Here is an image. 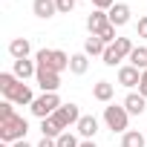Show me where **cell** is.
<instances>
[{"label": "cell", "instance_id": "obj_11", "mask_svg": "<svg viewBox=\"0 0 147 147\" xmlns=\"http://www.w3.org/2000/svg\"><path fill=\"white\" fill-rule=\"evenodd\" d=\"M124 110H127L130 115H141V113L147 110V98H144L141 92H130V95L124 98Z\"/></svg>", "mask_w": 147, "mask_h": 147}, {"label": "cell", "instance_id": "obj_20", "mask_svg": "<svg viewBox=\"0 0 147 147\" xmlns=\"http://www.w3.org/2000/svg\"><path fill=\"white\" fill-rule=\"evenodd\" d=\"M144 141H147V136H141L138 130H127L121 136V147H144Z\"/></svg>", "mask_w": 147, "mask_h": 147}, {"label": "cell", "instance_id": "obj_4", "mask_svg": "<svg viewBox=\"0 0 147 147\" xmlns=\"http://www.w3.org/2000/svg\"><path fill=\"white\" fill-rule=\"evenodd\" d=\"M58 107H61L58 92H43L40 98H35V104H32V115H38V118L43 121V118H52Z\"/></svg>", "mask_w": 147, "mask_h": 147}, {"label": "cell", "instance_id": "obj_10", "mask_svg": "<svg viewBox=\"0 0 147 147\" xmlns=\"http://www.w3.org/2000/svg\"><path fill=\"white\" fill-rule=\"evenodd\" d=\"M118 84H121V87H138V84H141V72H138L133 63L121 66V69H118Z\"/></svg>", "mask_w": 147, "mask_h": 147}, {"label": "cell", "instance_id": "obj_24", "mask_svg": "<svg viewBox=\"0 0 147 147\" xmlns=\"http://www.w3.org/2000/svg\"><path fill=\"white\" fill-rule=\"evenodd\" d=\"M55 141H58V147H81V141H78L75 136H72L69 130H66V133H61V136H58Z\"/></svg>", "mask_w": 147, "mask_h": 147}, {"label": "cell", "instance_id": "obj_23", "mask_svg": "<svg viewBox=\"0 0 147 147\" xmlns=\"http://www.w3.org/2000/svg\"><path fill=\"white\" fill-rule=\"evenodd\" d=\"M40 130H43V136H46V138H58V136L63 133V130H61L52 118H43V121H40Z\"/></svg>", "mask_w": 147, "mask_h": 147}, {"label": "cell", "instance_id": "obj_9", "mask_svg": "<svg viewBox=\"0 0 147 147\" xmlns=\"http://www.w3.org/2000/svg\"><path fill=\"white\" fill-rule=\"evenodd\" d=\"M75 127H78V133H81L84 141H92L95 133H98V118H95V115H81V121H78Z\"/></svg>", "mask_w": 147, "mask_h": 147}, {"label": "cell", "instance_id": "obj_14", "mask_svg": "<svg viewBox=\"0 0 147 147\" xmlns=\"http://www.w3.org/2000/svg\"><path fill=\"white\" fill-rule=\"evenodd\" d=\"M113 95H115V87H113L110 81H98V84L92 87V98H95V101H101V104H110V101H113Z\"/></svg>", "mask_w": 147, "mask_h": 147}, {"label": "cell", "instance_id": "obj_22", "mask_svg": "<svg viewBox=\"0 0 147 147\" xmlns=\"http://www.w3.org/2000/svg\"><path fill=\"white\" fill-rule=\"evenodd\" d=\"M130 63L144 72V69H147V49H144V46H136V49L130 52Z\"/></svg>", "mask_w": 147, "mask_h": 147}, {"label": "cell", "instance_id": "obj_1", "mask_svg": "<svg viewBox=\"0 0 147 147\" xmlns=\"http://www.w3.org/2000/svg\"><path fill=\"white\" fill-rule=\"evenodd\" d=\"M29 133V121L23 115H9V118H0V138L3 141H23V136Z\"/></svg>", "mask_w": 147, "mask_h": 147}, {"label": "cell", "instance_id": "obj_28", "mask_svg": "<svg viewBox=\"0 0 147 147\" xmlns=\"http://www.w3.org/2000/svg\"><path fill=\"white\" fill-rule=\"evenodd\" d=\"M9 115H15V104L3 101V104H0V118H9Z\"/></svg>", "mask_w": 147, "mask_h": 147}, {"label": "cell", "instance_id": "obj_26", "mask_svg": "<svg viewBox=\"0 0 147 147\" xmlns=\"http://www.w3.org/2000/svg\"><path fill=\"white\" fill-rule=\"evenodd\" d=\"M98 38H101V40H104L107 46H110V43H115V40H118V38H115V26L110 23V26H107V29H104V32H101Z\"/></svg>", "mask_w": 147, "mask_h": 147}, {"label": "cell", "instance_id": "obj_30", "mask_svg": "<svg viewBox=\"0 0 147 147\" xmlns=\"http://www.w3.org/2000/svg\"><path fill=\"white\" fill-rule=\"evenodd\" d=\"M138 92H141V95L147 98V69L141 72V84H138Z\"/></svg>", "mask_w": 147, "mask_h": 147}, {"label": "cell", "instance_id": "obj_6", "mask_svg": "<svg viewBox=\"0 0 147 147\" xmlns=\"http://www.w3.org/2000/svg\"><path fill=\"white\" fill-rule=\"evenodd\" d=\"M35 81H38V87H40L43 92H58V87H61V72L46 69V66H38Z\"/></svg>", "mask_w": 147, "mask_h": 147}, {"label": "cell", "instance_id": "obj_21", "mask_svg": "<svg viewBox=\"0 0 147 147\" xmlns=\"http://www.w3.org/2000/svg\"><path fill=\"white\" fill-rule=\"evenodd\" d=\"M18 84H20V78L15 75V72H0V92L3 95H9Z\"/></svg>", "mask_w": 147, "mask_h": 147}, {"label": "cell", "instance_id": "obj_19", "mask_svg": "<svg viewBox=\"0 0 147 147\" xmlns=\"http://www.w3.org/2000/svg\"><path fill=\"white\" fill-rule=\"evenodd\" d=\"M84 52H87V55H104V52H107V43H104L98 35H90L87 43H84Z\"/></svg>", "mask_w": 147, "mask_h": 147}, {"label": "cell", "instance_id": "obj_3", "mask_svg": "<svg viewBox=\"0 0 147 147\" xmlns=\"http://www.w3.org/2000/svg\"><path fill=\"white\" fill-rule=\"evenodd\" d=\"M133 49H136V46H133V40H130V38H118L115 43H110V46H107V52H104L101 58H104V63H107V66H115L118 61L130 58V52H133Z\"/></svg>", "mask_w": 147, "mask_h": 147}, {"label": "cell", "instance_id": "obj_27", "mask_svg": "<svg viewBox=\"0 0 147 147\" xmlns=\"http://www.w3.org/2000/svg\"><path fill=\"white\" fill-rule=\"evenodd\" d=\"M90 3H92L95 9H101V12H110V9L115 6V0H90Z\"/></svg>", "mask_w": 147, "mask_h": 147}, {"label": "cell", "instance_id": "obj_32", "mask_svg": "<svg viewBox=\"0 0 147 147\" xmlns=\"http://www.w3.org/2000/svg\"><path fill=\"white\" fill-rule=\"evenodd\" d=\"M15 147H32V144H29V141L23 138V141H15Z\"/></svg>", "mask_w": 147, "mask_h": 147}, {"label": "cell", "instance_id": "obj_33", "mask_svg": "<svg viewBox=\"0 0 147 147\" xmlns=\"http://www.w3.org/2000/svg\"><path fill=\"white\" fill-rule=\"evenodd\" d=\"M81 147H95V141H81Z\"/></svg>", "mask_w": 147, "mask_h": 147}, {"label": "cell", "instance_id": "obj_34", "mask_svg": "<svg viewBox=\"0 0 147 147\" xmlns=\"http://www.w3.org/2000/svg\"><path fill=\"white\" fill-rule=\"evenodd\" d=\"M0 147H9V144H0Z\"/></svg>", "mask_w": 147, "mask_h": 147}, {"label": "cell", "instance_id": "obj_13", "mask_svg": "<svg viewBox=\"0 0 147 147\" xmlns=\"http://www.w3.org/2000/svg\"><path fill=\"white\" fill-rule=\"evenodd\" d=\"M107 15H110V23H113V26H124V23H130V6H127V3H115Z\"/></svg>", "mask_w": 147, "mask_h": 147}, {"label": "cell", "instance_id": "obj_29", "mask_svg": "<svg viewBox=\"0 0 147 147\" xmlns=\"http://www.w3.org/2000/svg\"><path fill=\"white\" fill-rule=\"evenodd\" d=\"M136 32H138V38H147V15H144V18H138V23H136Z\"/></svg>", "mask_w": 147, "mask_h": 147}, {"label": "cell", "instance_id": "obj_18", "mask_svg": "<svg viewBox=\"0 0 147 147\" xmlns=\"http://www.w3.org/2000/svg\"><path fill=\"white\" fill-rule=\"evenodd\" d=\"M69 58H72V55H66V52H61V49H52L49 69H55V72H63V69H69Z\"/></svg>", "mask_w": 147, "mask_h": 147}, {"label": "cell", "instance_id": "obj_31", "mask_svg": "<svg viewBox=\"0 0 147 147\" xmlns=\"http://www.w3.org/2000/svg\"><path fill=\"white\" fill-rule=\"evenodd\" d=\"M38 147H58V141H55V138H46V136H43V138H40V144H38Z\"/></svg>", "mask_w": 147, "mask_h": 147}, {"label": "cell", "instance_id": "obj_12", "mask_svg": "<svg viewBox=\"0 0 147 147\" xmlns=\"http://www.w3.org/2000/svg\"><path fill=\"white\" fill-rule=\"evenodd\" d=\"M32 12H35L40 20H49V18L58 15V3H55V0H35V3H32Z\"/></svg>", "mask_w": 147, "mask_h": 147}, {"label": "cell", "instance_id": "obj_8", "mask_svg": "<svg viewBox=\"0 0 147 147\" xmlns=\"http://www.w3.org/2000/svg\"><path fill=\"white\" fill-rule=\"evenodd\" d=\"M6 101H12V104H29V107H32V104H35V95H32V90L20 81V84L6 95Z\"/></svg>", "mask_w": 147, "mask_h": 147}, {"label": "cell", "instance_id": "obj_7", "mask_svg": "<svg viewBox=\"0 0 147 147\" xmlns=\"http://www.w3.org/2000/svg\"><path fill=\"white\" fill-rule=\"evenodd\" d=\"M107 26H110V15L101 12V9H95V12L87 18V29H90V35H101Z\"/></svg>", "mask_w": 147, "mask_h": 147}, {"label": "cell", "instance_id": "obj_25", "mask_svg": "<svg viewBox=\"0 0 147 147\" xmlns=\"http://www.w3.org/2000/svg\"><path fill=\"white\" fill-rule=\"evenodd\" d=\"M55 3H58V15H69L72 9H75L78 0H55Z\"/></svg>", "mask_w": 147, "mask_h": 147}, {"label": "cell", "instance_id": "obj_16", "mask_svg": "<svg viewBox=\"0 0 147 147\" xmlns=\"http://www.w3.org/2000/svg\"><path fill=\"white\" fill-rule=\"evenodd\" d=\"M9 52H12V58H15V61H20V58H29V52H32V43H29L26 38H15V40L9 43Z\"/></svg>", "mask_w": 147, "mask_h": 147}, {"label": "cell", "instance_id": "obj_2", "mask_svg": "<svg viewBox=\"0 0 147 147\" xmlns=\"http://www.w3.org/2000/svg\"><path fill=\"white\" fill-rule=\"evenodd\" d=\"M104 121L113 133H127V124H130V113L124 110V104H107L104 107Z\"/></svg>", "mask_w": 147, "mask_h": 147}, {"label": "cell", "instance_id": "obj_5", "mask_svg": "<svg viewBox=\"0 0 147 147\" xmlns=\"http://www.w3.org/2000/svg\"><path fill=\"white\" fill-rule=\"evenodd\" d=\"M52 121L66 133V127H72V124H78L81 121V110H78V104H61L58 110H55V115H52Z\"/></svg>", "mask_w": 147, "mask_h": 147}, {"label": "cell", "instance_id": "obj_17", "mask_svg": "<svg viewBox=\"0 0 147 147\" xmlns=\"http://www.w3.org/2000/svg\"><path fill=\"white\" fill-rule=\"evenodd\" d=\"M87 58H90L87 52L72 55V58H69V72H75V75H84V72L90 69V61H87Z\"/></svg>", "mask_w": 147, "mask_h": 147}, {"label": "cell", "instance_id": "obj_15", "mask_svg": "<svg viewBox=\"0 0 147 147\" xmlns=\"http://www.w3.org/2000/svg\"><path fill=\"white\" fill-rule=\"evenodd\" d=\"M15 75L20 78V81H26V78H32V75H38V63H32L29 58H20V61H15Z\"/></svg>", "mask_w": 147, "mask_h": 147}]
</instances>
